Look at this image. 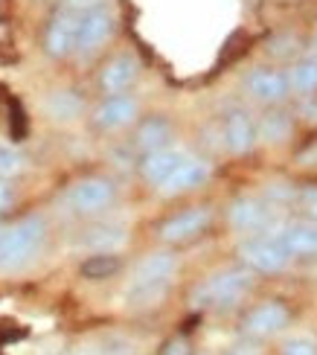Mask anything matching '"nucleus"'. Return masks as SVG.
<instances>
[{"instance_id": "32", "label": "nucleus", "mask_w": 317, "mask_h": 355, "mask_svg": "<svg viewBox=\"0 0 317 355\" xmlns=\"http://www.w3.org/2000/svg\"><path fill=\"white\" fill-rule=\"evenodd\" d=\"M163 355H189V352H187V344H184V341H175V344L166 347Z\"/></svg>"}, {"instance_id": "16", "label": "nucleus", "mask_w": 317, "mask_h": 355, "mask_svg": "<svg viewBox=\"0 0 317 355\" xmlns=\"http://www.w3.org/2000/svg\"><path fill=\"white\" fill-rule=\"evenodd\" d=\"M224 143L233 155H248L256 146V123L245 111H230L224 120Z\"/></svg>"}, {"instance_id": "17", "label": "nucleus", "mask_w": 317, "mask_h": 355, "mask_svg": "<svg viewBox=\"0 0 317 355\" xmlns=\"http://www.w3.org/2000/svg\"><path fill=\"white\" fill-rule=\"evenodd\" d=\"M187 157V152L184 149H175V146H163V149H157V152H148V155H143V164H140V172H143V178L148 184H155V187H160L166 178H169V172L180 164V160Z\"/></svg>"}, {"instance_id": "11", "label": "nucleus", "mask_w": 317, "mask_h": 355, "mask_svg": "<svg viewBox=\"0 0 317 355\" xmlns=\"http://www.w3.org/2000/svg\"><path fill=\"white\" fill-rule=\"evenodd\" d=\"M137 111H140V105H137L134 96L114 94L105 102H99V108L94 111V123L102 131H119V128H126V125H131L134 120H137Z\"/></svg>"}, {"instance_id": "28", "label": "nucleus", "mask_w": 317, "mask_h": 355, "mask_svg": "<svg viewBox=\"0 0 317 355\" xmlns=\"http://www.w3.org/2000/svg\"><path fill=\"white\" fill-rule=\"evenodd\" d=\"M15 187L9 184V181H0V213H6V210H12L15 207Z\"/></svg>"}, {"instance_id": "19", "label": "nucleus", "mask_w": 317, "mask_h": 355, "mask_svg": "<svg viewBox=\"0 0 317 355\" xmlns=\"http://www.w3.org/2000/svg\"><path fill=\"white\" fill-rule=\"evenodd\" d=\"M85 102L76 91H53L47 96V102H44V111H47L55 123H70L76 120V116L82 114Z\"/></svg>"}, {"instance_id": "13", "label": "nucleus", "mask_w": 317, "mask_h": 355, "mask_svg": "<svg viewBox=\"0 0 317 355\" xmlns=\"http://www.w3.org/2000/svg\"><path fill=\"white\" fill-rule=\"evenodd\" d=\"M137 76H140V62H137L134 55L123 53V55L111 58V62L102 67V73H99V87H102V91L108 94V96L126 94L128 87L137 82Z\"/></svg>"}, {"instance_id": "20", "label": "nucleus", "mask_w": 317, "mask_h": 355, "mask_svg": "<svg viewBox=\"0 0 317 355\" xmlns=\"http://www.w3.org/2000/svg\"><path fill=\"white\" fill-rule=\"evenodd\" d=\"M285 79H289V91L300 94V96H314L317 94V58H303V62H297L289 73H285Z\"/></svg>"}, {"instance_id": "7", "label": "nucleus", "mask_w": 317, "mask_h": 355, "mask_svg": "<svg viewBox=\"0 0 317 355\" xmlns=\"http://www.w3.org/2000/svg\"><path fill=\"white\" fill-rule=\"evenodd\" d=\"M76 35H79V12L62 6L50 18L47 29H44V50L53 58H67L70 53H76Z\"/></svg>"}, {"instance_id": "5", "label": "nucleus", "mask_w": 317, "mask_h": 355, "mask_svg": "<svg viewBox=\"0 0 317 355\" xmlns=\"http://www.w3.org/2000/svg\"><path fill=\"white\" fill-rule=\"evenodd\" d=\"M114 201H117V187L108 178H82V181H76L67 192V204L79 216L105 213Z\"/></svg>"}, {"instance_id": "10", "label": "nucleus", "mask_w": 317, "mask_h": 355, "mask_svg": "<svg viewBox=\"0 0 317 355\" xmlns=\"http://www.w3.org/2000/svg\"><path fill=\"white\" fill-rule=\"evenodd\" d=\"M209 175H213V166L207 164L201 157H184L180 164L169 172V178L160 184V192L163 196H180V192H189V189H198L209 181Z\"/></svg>"}, {"instance_id": "6", "label": "nucleus", "mask_w": 317, "mask_h": 355, "mask_svg": "<svg viewBox=\"0 0 317 355\" xmlns=\"http://www.w3.org/2000/svg\"><path fill=\"white\" fill-rule=\"evenodd\" d=\"M239 257L245 262V268L259 271V274H280L289 265V254L271 239V236H253L239 245Z\"/></svg>"}, {"instance_id": "31", "label": "nucleus", "mask_w": 317, "mask_h": 355, "mask_svg": "<svg viewBox=\"0 0 317 355\" xmlns=\"http://www.w3.org/2000/svg\"><path fill=\"white\" fill-rule=\"evenodd\" d=\"M228 355H262L256 347H250V344H239V347H233V349H228Z\"/></svg>"}, {"instance_id": "8", "label": "nucleus", "mask_w": 317, "mask_h": 355, "mask_svg": "<svg viewBox=\"0 0 317 355\" xmlns=\"http://www.w3.org/2000/svg\"><path fill=\"white\" fill-rule=\"evenodd\" d=\"M114 35V15L108 9H87L79 12V35H76V53L90 55L102 50Z\"/></svg>"}, {"instance_id": "29", "label": "nucleus", "mask_w": 317, "mask_h": 355, "mask_svg": "<svg viewBox=\"0 0 317 355\" xmlns=\"http://www.w3.org/2000/svg\"><path fill=\"white\" fill-rule=\"evenodd\" d=\"M65 6L73 12H87V9L102 6V0H65Z\"/></svg>"}, {"instance_id": "3", "label": "nucleus", "mask_w": 317, "mask_h": 355, "mask_svg": "<svg viewBox=\"0 0 317 355\" xmlns=\"http://www.w3.org/2000/svg\"><path fill=\"white\" fill-rule=\"evenodd\" d=\"M253 286V271L250 268H228L216 277H209L192 291V306L195 309H230L236 306Z\"/></svg>"}, {"instance_id": "26", "label": "nucleus", "mask_w": 317, "mask_h": 355, "mask_svg": "<svg viewBox=\"0 0 317 355\" xmlns=\"http://www.w3.org/2000/svg\"><path fill=\"white\" fill-rule=\"evenodd\" d=\"M282 355H317V347H314V341H309V338H297V341L285 344Z\"/></svg>"}, {"instance_id": "2", "label": "nucleus", "mask_w": 317, "mask_h": 355, "mask_svg": "<svg viewBox=\"0 0 317 355\" xmlns=\"http://www.w3.org/2000/svg\"><path fill=\"white\" fill-rule=\"evenodd\" d=\"M175 271H178L175 254H166V250H160V254L146 257L137 268H134L131 286L126 291V300L131 306H155L166 294V288H169Z\"/></svg>"}, {"instance_id": "18", "label": "nucleus", "mask_w": 317, "mask_h": 355, "mask_svg": "<svg viewBox=\"0 0 317 355\" xmlns=\"http://www.w3.org/2000/svg\"><path fill=\"white\" fill-rule=\"evenodd\" d=\"M169 140H172V125L166 123L163 116H152V120L140 123L137 135H134V146H137L143 155L163 149V146H169Z\"/></svg>"}, {"instance_id": "14", "label": "nucleus", "mask_w": 317, "mask_h": 355, "mask_svg": "<svg viewBox=\"0 0 317 355\" xmlns=\"http://www.w3.org/2000/svg\"><path fill=\"white\" fill-rule=\"evenodd\" d=\"M248 94L259 102H268V105H277L289 96V79H285V73L280 70H271V67H256L250 76H248Z\"/></svg>"}, {"instance_id": "9", "label": "nucleus", "mask_w": 317, "mask_h": 355, "mask_svg": "<svg viewBox=\"0 0 317 355\" xmlns=\"http://www.w3.org/2000/svg\"><path fill=\"white\" fill-rule=\"evenodd\" d=\"M209 221H213V210H209V207H189V210L172 216L169 221H163L160 225V239L172 242V245L192 242L209 227Z\"/></svg>"}, {"instance_id": "12", "label": "nucleus", "mask_w": 317, "mask_h": 355, "mask_svg": "<svg viewBox=\"0 0 317 355\" xmlns=\"http://www.w3.org/2000/svg\"><path fill=\"white\" fill-rule=\"evenodd\" d=\"M230 227L239 233H265V227L271 225V207L259 198H239L230 204Z\"/></svg>"}, {"instance_id": "30", "label": "nucleus", "mask_w": 317, "mask_h": 355, "mask_svg": "<svg viewBox=\"0 0 317 355\" xmlns=\"http://www.w3.org/2000/svg\"><path fill=\"white\" fill-rule=\"evenodd\" d=\"M300 114H303L309 123H317V99L314 96H306V102L300 105Z\"/></svg>"}, {"instance_id": "15", "label": "nucleus", "mask_w": 317, "mask_h": 355, "mask_svg": "<svg viewBox=\"0 0 317 355\" xmlns=\"http://www.w3.org/2000/svg\"><path fill=\"white\" fill-rule=\"evenodd\" d=\"M289 323V309L282 303H265L259 309H253L245 320V332L253 338H268V335H277L285 329Z\"/></svg>"}, {"instance_id": "22", "label": "nucleus", "mask_w": 317, "mask_h": 355, "mask_svg": "<svg viewBox=\"0 0 317 355\" xmlns=\"http://www.w3.org/2000/svg\"><path fill=\"white\" fill-rule=\"evenodd\" d=\"M82 242L90 250H96V254H108V250H117L119 245L126 242V230L123 227H114V225H102V227L87 230Z\"/></svg>"}, {"instance_id": "21", "label": "nucleus", "mask_w": 317, "mask_h": 355, "mask_svg": "<svg viewBox=\"0 0 317 355\" xmlns=\"http://www.w3.org/2000/svg\"><path fill=\"white\" fill-rule=\"evenodd\" d=\"M291 116L289 114H265L262 123L256 125V140H265V143H285L291 137Z\"/></svg>"}, {"instance_id": "4", "label": "nucleus", "mask_w": 317, "mask_h": 355, "mask_svg": "<svg viewBox=\"0 0 317 355\" xmlns=\"http://www.w3.org/2000/svg\"><path fill=\"white\" fill-rule=\"evenodd\" d=\"M265 233L289 254V259L291 257H297V259L317 257V221H303V218L271 221Z\"/></svg>"}, {"instance_id": "25", "label": "nucleus", "mask_w": 317, "mask_h": 355, "mask_svg": "<svg viewBox=\"0 0 317 355\" xmlns=\"http://www.w3.org/2000/svg\"><path fill=\"white\" fill-rule=\"evenodd\" d=\"M297 53V38L294 35H280L268 44V55L274 58H291Z\"/></svg>"}, {"instance_id": "23", "label": "nucleus", "mask_w": 317, "mask_h": 355, "mask_svg": "<svg viewBox=\"0 0 317 355\" xmlns=\"http://www.w3.org/2000/svg\"><path fill=\"white\" fill-rule=\"evenodd\" d=\"M26 166V160L18 149H12V146L0 143V181H12L15 175H21Z\"/></svg>"}, {"instance_id": "1", "label": "nucleus", "mask_w": 317, "mask_h": 355, "mask_svg": "<svg viewBox=\"0 0 317 355\" xmlns=\"http://www.w3.org/2000/svg\"><path fill=\"white\" fill-rule=\"evenodd\" d=\"M47 227L38 216H26L9 227H0V271H21L44 248Z\"/></svg>"}, {"instance_id": "24", "label": "nucleus", "mask_w": 317, "mask_h": 355, "mask_svg": "<svg viewBox=\"0 0 317 355\" xmlns=\"http://www.w3.org/2000/svg\"><path fill=\"white\" fill-rule=\"evenodd\" d=\"M87 277H105V274H111V271H117V259L114 257H108V254H99V257H94L90 262H85V268H82Z\"/></svg>"}, {"instance_id": "27", "label": "nucleus", "mask_w": 317, "mask_h": 355, "mask_svg": "<svg viewBox=\"0 0 317 355\" xmlns=\"http://www.w3.org/2000/svg\"><path fill=\"white\" fill-rule=\"evenodd\" d=\"M300 201H303L306 213L311 216V221H317V187H306L303 192H300Z\"/></svg>"}, {"instance_id": "33", "label": "nucleus", "mask_w": 317, "mask_h": 355, "mask_svg": "<svg viewBox=\"0 0 317 355\" xmlns=\"http://www.w3.org/2000/svg\"><path fill=\"white\" fill-rule=\"evenodd\" d=\"M314 47H317V38H314Z\"/></svg>"}]
</instances>
